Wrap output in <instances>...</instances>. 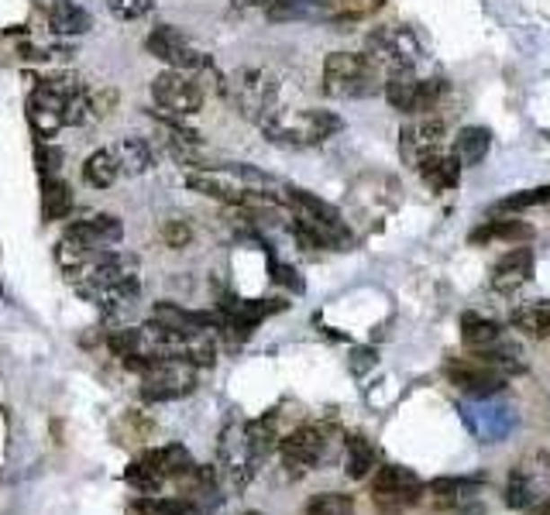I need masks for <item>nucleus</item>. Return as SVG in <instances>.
<instances>
[{"label": "nucleus", "instance_id": "obj_16", "mask_svg": "<svg viewBox=\"0 0 550 515\" xmlns=\"http://www.w3.org/2000/svg\"><path fill=\"white\" fill-rule=\"evenodd\" d=\"M141 460H145V464H148V467H152L162 481H165V477H186L193 467H197V464H193V457H190V454H186L179 443H173V447H158V450H148Z\"/></svg>", "mask_w": 550, "mask_h": 515}, {"label": "nucleus", "instance_id": "obj_6", "mask_svg": "<svg viewBox=\"0 0 550 515\" xmlns=\"http://www.w3.org/2000/svg\"><path fill=\"white\" fill-rule=\"evenodd\" d=\"M197 388V375H193V364L173 361V358H155V364L145 371V385H141V395L148 402H169L182 399Z\"/></svg>", "mask_w": 550, "mask_h": 515}, {"label": "nucleus", "instance_id": "obj_3", "mask_svg": "<svg viewBox=\"0 0 550 515\" xmlns=\"http://www.w3.org/2000/svg\"><path fill=\"white\" fill-rule=\"evenodd\" d=\"M423 492H427V484L412 475L410 467H399V464L382 467L372 481L375 505H378V512L386 515H399L406 512V509H412L423 498Z\"/></svg>", "mask_w": 550, "mask_h": 515}, {"label": "nucleus", "instance_id": "obj_17", "mask_svg": "<svg viewBox=\"0 0 550 515\" xmlns=\"http://www.w3.org/2000/svg\"><path fill=\"white\" fill-rule=\"evenodd\" d=\"M114 155L120 162V175H145V172L155 165V155L148 148V141L141 138H124L114 145Z\"/></svg>", "mask_w": 550, "mask_h": 515}, {"label": "nucleus", "instance_id": "obj_24", "mask_svg": "<svg viewBox=\"0 0 550 515\" xmlns=\"http://www.w3.org/2000/svg\"><path fill=\"white\" fill-rule=\"evenodd\" d=\"M73 210V192L62 182L59 175L41 179V217L45 220H62L66 213Z\"/></svg>", "mask_w": 550, "mask_h": 515}, {"label": "nucleus", "instance_id": "obj_4", "mask_svg": "<svg viewBox=\"0 0 550 515\" xmlns=\"http://www.w3.org/2000/svg\"><path fill=\"white\" fill-rule=\"evenodd\" d=\"M365 56L393 69H412L423 58V45L410 28H375L365 39Z\"/></svg>", "mask_w": 550, "mask_h": 515}, {"label": "nucleus", "instance_id": "obj_21", "mask_svg": "<svg viewBox=\"0 0 550 515\" xmlns=\"http://www.w3.org/2000/svg\"><path fill=\"white\" fill-rule=\"evenodd\" d=\"M492 148V131L489 128H465L454 138V152L465 165H482L489 158Z\"/></svg>", "mask_w": 550, "mask_h": 515}, {"label": "nucleus", "instance_id": "obj_27", "mask_svg": "<svg viewBox=\"0 0 550 515\" xmlns=\"http://www.w3.org/2000/svg\"><path fill=\"white\" fill-rule=\"evenodd\" d=\"M375 467V447L365 437H348V477L361 481Z\"/></svg>", "mask_w": 550, "mask_h": 515}, {"label": "nucleus", "instance_id": "obj_22", "mask_svg": "<svg viewBox=\"0 0 550 515\" xmlns=\"http://www.w3.org/2000/svg\"><path fill=\"white\" fill-rule=\"evenodd\" d=\"M49 18H52V31H59V35H83V31L93 28V18L83 7H76L73 0H56Z\"/></svg>", "mask_w": 550, "mask_h": 515}, {"label": "nucleus", "instance_id": "obj_5", "mask_svg": "<svg viewBox=\"0 0 550 515\" xmlns=\"http://www.w3.org/2000/svg\"><path fill=\"white\" fill-rule=\"evenodd\" d=\"M152 100L158 103V111H165V114L190 117L203 107V86L193 76L179 73V69H165L152 83Z\"/></svg>", "mask_w": 550, "mask_h": 515}, {"label": "nucleus", "instance_id": "obj_2", "mask_svg": "<svg viewBox=\"0 0 550 515\" xmlns=\"http://www.w3.org/2000/svg\"><path fill=\"white\" fill-rule=\"evenodd\" d=\"M337 433H341V430H337V422H331V420L306 422V426L293 430L289 437H282V443H279L286 467H293V471H314L316 464L324 460V454H327L331 440H337Z\"/></svg>", "mask_w": 550, "mask_h": 515}, {"label": "nucleus", "instance_id": "obj_19", "mask_svg": "<svg viewBox=\"0 0 550 515\" xmlns=\"http://www.w3.org/2000/svg\"><path fill=\"white\" fill-rule=\"evenodd\" d=\"M269 21H310L327 18V7L320 0H265L262 4Z\"/></svg>", "mask_w": 550, "mask_h": 515}, {"label": "nucleus", "instance_id": "obj_23", "mask_svg": "<svg viewBox=\"0 0 550 515\" xmlns=\"http://www.w3.org/2000/svg\"><path fill=\"white\" fill-rule=\"evenodd\" d=\"M512 326L530 341H550V303L523 306L512 313Z\"/></svg>", "mask_w": 550, "mask_h": 515}, {"label": "nucleus", "instance_id": "obj_38", "mask_svg": "<svg viewBox=\"0 0 550 515\" xmlns=\"http://www.w3.org/2000/svg\"><path fill=\"white\" fill-rule=\"evenodd\" d=\"M527 515H550V498H544L540 505H533V509H527Z\"/></svg>", "mask_w": 550, "mask_h": 515}, {"label": "nucleus", "instance_id": "obj_26", "mask_svg": "<svg viewBox=\"0 0 550 515\" xmlns=\"http://www.w3.org/2000/svg\"><path fill=\"white\" fill-rule=\"evenodd\" d=\"M303 515H354V498L341 492H320L303 505Z\"/></svg>", "mask_w": 550, "mask_h": 515}, {"label": "nucleus", "instance_id": "obj_39", "mask_svg": "<svg viewBox=\"0 0 550 515\" xmlns=\"http://www.w3.org/2000/svg\"><path fill=\"white\" fill-rule=\"evenodd\" d=\"M265 0H231V7H237V11H244V7H262Z\"/></svg>", "mask_w": 550, "mask_h": 515}, {"label": "nucleus", "instance_id": "obj_9", "mask_svg": "<svg viewBox=\"0 0 550 515\" xmlns=\"http://www.w3.org/2000/svg\"><path fill=\"white\" fill-rule=\"evenodd\" d=\"M28 124L39 134V141H49L66 128V96L49 90L45 83H35V93L28 100Z\"/></svg>", "mask_w": 550, "mask_h": 515}, {"label": "nucleus", "instance_id": "obj_14", "mask_svg": "<svg viewBox=\"0 0 550 515\" xmlns=\"http://www.w3.org/2000/svg\"><path fill=\"white\" fill-rule=\"evenodd\" d=\"M382 93H386V100H389L393 111L412 114V111H416V96H420V79H416L412 69H393V73H386Z\"/></svg>", "mask_w": 550, "mask_h": 515}, {"label": "nucleus", "instance_id": "obj_31", "mask_svg": "<svg viewBox=\"0 0 550 515\" xmlns=\"http://www.w3.org/2000/svg\"><path fill=\"white\" fill-rule=\"evenodd\" d=\"M533 502V484L530 477H523L519 471L510 477V488H506V505L510 509H530Z\"/></svg>", "mask_w": 550, "mask_h": 515}, {"label": "nucleus", "instance_id": "obj_40", "mask_svg": "<svg viewBox=\"0 0 550 515\" xmlns=\"http://www.w3.org/2000/svg\"><path fill=\"white\" fill-rule=\"evenodd\" d=\"M244 515H258V512H244Z\"/></svg>", "mask_w": 550, "mask_h": 515}, {"label": "nucleus", "instance_id": "obj_32", "mask_svg": "<svg viewBox=\"0 0 550 515\" xmlns=\"http://www.w3.org/2000/svg\"><path fill=\"white\" fill-rule=\"evenodd\" d=\"M107 4H111V14L120 21L145 18V14L155 7V0H107Z\"/></svg>", "mask_w": 550, "mask_h": 515}, {"label": "nucleus", "instance_id": "obj_10", "mask_svg": "<svg viewBox=\"0 0 550 515\" xmlns=\"http://www.w3.org/2000/svg\"><path fill=\"white\" fill-rule=\"evenodd\" d=\"M448 382L454 385V388H461L465 395H495V392H502L506 388V375L502 371H495V368H489V364L482 361H461V358H454L451 364H448Z\"/></svg>", "mask_w": 550, "mask_h": 515}, {"label": "nucleus", "instance_id": "obj_29", "mask_svg": "<svg viewBox=\"0 0 550 515\" xmlns=\"http://www.w3.org/2000/svg\"><path fill=\"white\" fill-rule=\"evenodd\" d=\"M107 347L118 354V358H138V354H145V330H114L111 337H107Z\"/></svg>", "mask_w": 550, "mask_h": 515}, {"label": "nucleus", "instance_id": "obj_18", "mask_svg": "<svg viewBox=\"0 0 550 515\" xmlns=\"http://www.w3.org/2000/svg\"><path fill=\"white\" fill-rule=\"evenodd\" d=\"M120 175V162L114 148H100L93 152L86 162H83V179L90 182V186H97V190H107V186H114Z\"/></svg>", "mask_w": 550, "mask_h": 515}, {"label": "nucleus", "instance_id": "obj_7", "mask_svg": "<svg viewBox=\"0 0 550 515\" xmlns=\"http://www.w3.org/2000/svg\"><path fill=\"white\" fill-rule=\"evenodd\" d=\"M444 138H448V120L440 114H416V120L403 124L399 131V152L406 165H420L427 155L440 152L444 148Z\"/></svg>", "mask_w": 550, "mask_h": 515}, {"label": "nucleus", "instance_id": "obj_12", "mask_svg": "<svg viewBox=\"0 0 550 515\" xmlns=\"http://www.w3.org/2000/svg\"><path fill=\"white\" fill-rule=\"evenodd\" d=\"M461 169H465V162L457 158V152H433V155H427L420 165H416V172H420V179L430 186L433 192H448V190H454L457 182H461Z\"/></svg>", "mask_w": 550, "mask_h": 515}, {"label": "nucleus", "instance_id": "obj_33", "mask_svg": "<svg viewBox=\"0 0 550 515\" xmlns=\"http://www.w3.org/2000/svg\"><path fill=\"white\" fill-rule=\"evenodd\" d=\"M128 481L135 484L138 492H155L158 484H162V477H158L145 460H135V464L128 467Z\"/></svg>", "mask_w": 550, "mask_h": 515}, {"label": "nucleus", "instance_id": "obj_34", "mask_svg": "<svg viewBox=\"0 0 550 515\" xmlns=\"http://www.w3.org/2000/svg\"><path fill=\"white\" fill-rule=\"evenodd\" d=\"M35 162H39L41 179H49V175H59L62 152L56 148V145H49V141H39V148H35Z\"/></svg>", "mask_w": 550, "mask_h": 515}, {"label": "nucleus", "instance_id": "obj_30", "mask_svg": "<svg viewBox=\"0 0 550 515\" xmlns=\"http://www.w3.org/2000/svg\"><path fill=\"white\" fill-rule=\"evenodd\" d=\"M550 203V186H540V190H527L516 192V196H506L502 203H495V210L512 213V210H527V207H544Z\"/></svg>", "mask_w": 550, "mask_h": 515}, {"label": "nucleus", "instance_id": "obj_37", "mask_svg": "<svg viewBox=\"0 0 550 515\" xmlns=\"http://www.w3.org/2000/svg\"><path fill=\"white\" fill-rule=\"evenodd\" d=\"M275 271V282H286L293 292H303V279H296V271L289 265H272Z\"/></svg>", "mask_w": 550, "mask_h": 515}, {"label": "nucleus", "instance_id": "obj_25", "mask_svg": "<svg viewBox=\"0 0 550 515\" xmlns=\"http://www.w3.org/2000/svg\"><path fill=\"white\" fill-rule=\"evenodd\" d=\"M472 481H465V477H433L430 484H427V495L437 502V505H454V502H461V498L472 495Z\"/></svg>", "mask_w": 550, "mask_h": 515}, {"label": "nucleus", "instance_id": "obj_20", "mask_svg": "<svg viewBox=\"0 0 550 515\" xmlns=\"http://www.w3.org/2000/svg\"><path fill=\"white\" fill-rule=\"evenodd\" d=\"M461 341L475 347V351H485V347H495V343L502 341V326L495 324V320L478 316V313H465L461 316Z\"/></svg>", "mask_w": 550, "mask_h": 515}, {"label": "nucleus", "instance_id": "obj_1", "mask_svg": "<svg viewBox=\"0 0 550 515\" xmlns=\"http://www.w3.org/2000/svg\"><path fill=\"white\" fill-rule=\"evenodd\" d=\"M386 86L382 66L365 52H331L324 58V90L341 100H365Z\"/></svg>", "mask_w": 550, "mask_h": 515}, {"label": "nucleus", "instance_id": "obj_28", "mask_svg": "<svg viewBox=\"0 0 550 515\" xmlns=\"http://www.w3.org/2000/svg\"><path fill=\"white\" fill-rule=\"evenodd\" d=\"M448 93H451V86L444 79H420V96H416V111L412 114H440Z\"/></svg>", "mask_w": 550, "mask_h": 515}, {"label": "nucleus", "instance_id": "obj_15", "mask_svg": "<svg viewBox=\"0 0 550 515\" xmlns=\"http://www.w3.org/2000/svg\"><path fill=\"white\" fill-rule=\"evenodd\" d=\"M533 237V227L523 220H485L478 230L468 234L472 244H492V241H506V244H523Z\"/></svg>", "mask_w": 550, "mask_h": 515}, {"label": "nucleus", "instance_id": "obj_13", "mask_svg": "<svg viewBox=\"0 0 550 515\" xmlns=\"http://www.w3.org/2000/svg\"><path fill=\"white\" fill-rule=\"evenodd\" d=\"M533 271V251L530 248H512L502 254V262L492 268V286L510 292V289L523 286Z\"/></svg>", "mask_w": 550, "mask_h": 515}, {"label": "nucleus", "instance_id": "obj_35", "mask_svg": "<svg viewBox=\"0 0 550 515\" xmlns=\"http://www.w3.org/2000/svg\"><path fill=\"white\" fill-rule=\"evenodd\" d=\"M152 512L155 515H203L190 498H162V502H152Z\"/></svg>", "mask_w": 550, "mask_h": 515}, {"label": "nucleus", "instance_id": "obj_11", "mask_svg": "<svg viewBox=\"0 0 550 515\" xmlns=\"http://www.w3.org/2000/svg\"><path fill=\"white\" fill-rule=\"evenodd\" d=\"M66 237H73V241L83 244L86 251H111L114 244H120L124 227H120L118 217H111V213H97V217H90V220L73 224V227L66 230Z\"/></svg>", "mask_w": 550, "mask_h": 515}, {"label": "nucleus", "instance_id": "obj_8", "mask_svg": "<svg viewBox=\"0 0 550 515\" xmlns=\"http://www.w3.org/2000/svg\"><path fill=\"white\" fill-rule=\"evenodd\" d=\"M145 49L158 58V62H165L169 69H179V73H190V69H200L207 58L200 56L197 49L190 45V39L179 31V28H169V24H162L155 28L148 39H145Z\"/></svg>", "mask_w": 550, "mask_h": 515}, {"label": "nucleus", "instance_id": "obj_36", "mask_svg": "<svg viewBox=\"0 0 550 515\" xmlns=\"http://www.w3.org/2000/svg\"><path fill=\"white\" fill-rule=\"evenodd\" d=\"M162 237H165V244H169L173 251H182L190 241H193V230L186 227L182 220H169V224L162 227Z\"/></svg>", "mask_w": 550, "mask_h": 515}]
</instances>
